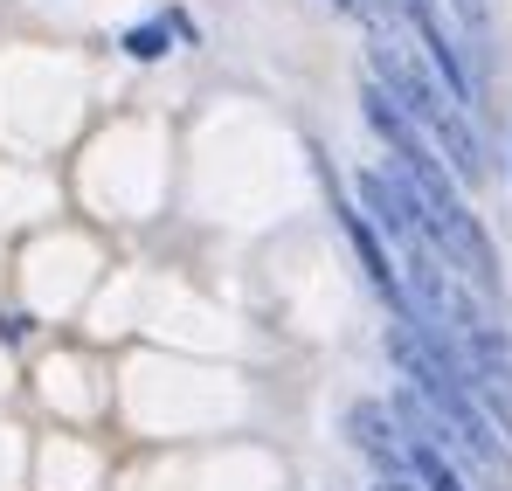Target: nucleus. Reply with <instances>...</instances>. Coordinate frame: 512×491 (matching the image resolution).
<instances>
[{
  "mask_svg": "<svg viewBox=\"0 0 512 491\" xmlns=\"http://www.w3.org/2000/svg\"><path fill=\"white\" fill-rule=\"evenodd\" d=\"M346 429H353L360 457H367L381 478H409V443L395 436V415L381 409V402H353V409H346Z\"/></svg>",
  "mask_w": 512,
  "mask_h": 491,
  "instance_id": "obj_1",
  "label": "nucleus"
},
{
  "mask_svg": "<svg viewBox=\"0 0 512 491\" xmlns=\"http://www.w3.org/2000/svg\"><path fill=\"white\" fill-rule=\"evenodd\" d=\"M409 478H416L423 491H464L457 464H450V457H443L436 443H416V436H409Z\"/></svg>",
  "mask_w": 512,
  "mask_h": 491,
  "instance_id": "obj_2",
  "label": "nucleus"
},
{
  "mask_svg": "<svg viewBox=\"0 0 512 491\" xmlns=\"http://www.w3.org/2000/svg\"><path fill=\"white\" fill-rule=\"evenodd\" d=\"M125 49H132L139 63H160L173 49V21H139V28H125Z\"/></svg>",
  "mask_w": 512,
  "mask_h": 491,
  "instance_id": "obj_3",
  "label": "nucleus"
},
{
  "mask_svg": "<svg viewBox=\"0 0 512 491\" xmlns=\"http://www.w3.org/2000/svg\"><path fill=\"white\" fill-rule=\"evenodd\" d=\"M28 326H35L28 312H0V339H7V346H14V339H28Z\"/></svg>",
  "mask_w": 512,
  "mask_h": 491,
  "instance_id": "obj_4",
  "label": "nucleus"
},
{
  "mask_svg": "<svg viewBox=\"0 0 512 491\" xmlns=\"http://www.w3.org/2000/svg\"><path fill=\"white\" fill-rule=\"evenodd\" d=\"M333 7H340V14H353V7H360V0H333Z\"/></svg>",
  "mask_w": 512,
  "mask_h": 491,
  "instance_id": "obj_5",
  "label": "nucleus"
},
{
  "mask_svg": "<svg viewBox=\"0 0 512 491\" xmlns=\"http://www.w3.org/2000/svg\"><path fill=\"white\" fill-rule=\"evenodd\" d=\"M409 7H436V0H409Z\"/></svg>",
  "mask_w": 512,
  "mask_h": 491,
  "instance_id": "obj_6",
  "label": "nucleus"
},
{
  "mask_svg": "<svg viewBox=\"0 0 512 491\" xmlns=\"http://www.w3.org/2000/svg\"><path fill=\"white\" fill-rule=\"evenodd\" d=\"M464 7H478V0H464Z\"/></svg>",
  "mask_w": 512,
  "mask_h": 491,
  "instance_id": "obj_7",
  "label": "nucleus"
}]
</instances>
